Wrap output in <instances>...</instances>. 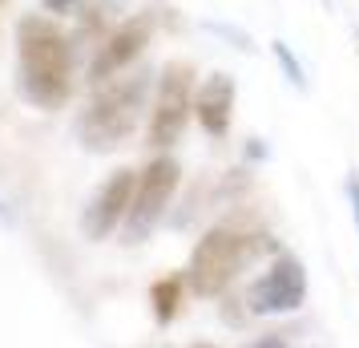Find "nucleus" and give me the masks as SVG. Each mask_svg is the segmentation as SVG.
<instances>
[{
	"mask_svg": "<svg viewBox=\"0 0 359 348\" xmlns=\"http://www.w3.org/2000/svg\"><path fill=\"white\" fill-rule=\"evenodd\" d=\"M77 85V41L61 20L25 13L17 20V89L41 114L65 110Z\"/></svg>",
	"mask_w": 359,
	"mask_h": 348,
	"instance_id": "1",
	"label": "nucleus"
},
{
	"mask_svg": "<svg viewBox=\"0 0 359 348\" xmlns=\"http://www.w3.org/2000/svg\"><path fill=\"white\" fill-rule=\"evenodd\" d=\"M154 77H158L154 69H130L114 82L97 85V94L85 101V110L73 122L81 150L114 154L126 146V138L142 126V117H149L146 101L154 98Z\"/></svg>",
	"mask_w": 359,
	"mask_h": 348,
	"instance_id": "2",
	"label": "nucleus"
},
{
	"mask_svg": "<svg viewBox=\"0 0 359 348\" xmlns=\"http://www.w3.org/2000/svg\"><path fill=\"white\" fill-rule=\"evenodd\" d=\"M262 247H275L266 231H250V227H238V223H214L190 251V264L182 271L186 288L202 299L222 296L230 283L243 276V267L262 255Z\"/></svg>",
	"mask_w": 359,
	"mask_h": 348,
	"instance_id": "3",
	"label": "nucleus"
},
{
	"mask_svg": "<svg viewBox=\"0 0 359 348\" xmlns=\"http://www.w3.org/2000/svg\"><path fill=\"white\" fill-rule=\"evenodd\" d=\"M194 89L198 73L194 61L174 57L158 69L154 77V98H149V117H146V146L154 154H165L182 142V134L194 117Z\"/></svg>",
	"mask_w": 359,
	"mask_h": 348,
	"instance_id": "4",
	"label": "nucleus"
},
{
	"mask_svg": "<svg viewBox=\"0 0 359 348\" xmlns=\"http://www.w3.org/2000/svg\"><path fill=\"white\" fill-rule=\"evenodd\" d=\"M182 186V162L174 154H154L142 170H137V191H133L130 215L121 223V243H146L154 227L162 223V215L170 211V202Z\"/></svg>",
	"mask_w": 359,
	"mask_h": 348,
	"instance_id": "5",
	"label": "nucleus"
},
{
	"mask_svg": "<svg viewBox=\"0 0 359 348\" xmlns=\"http://www.w3.org/2000/svg\"><path fill=\"white\" fill-rule=\"evenodd\" d=\"M311 280H307V267L294 251L278 247L271 255V264L262 267V276L250 288H246V308L255 316H291L307 304Z\"/></svg>",
	"mask_w": 359,
	"mask_h": 348,
	"instance_id": "6",
	"label": "nucleus"
},
{
	"mask_svg": "<svg viewBox=\"0 0 359 348\" xmlns=\"http://www.w3.org/2000/svg\"><path fill=\"white\" fill-rule=\"evenodd\" d=\"M149 41H154V17L149 13L121 17L105 33V41L93 49V57H89V69H85L89 85H105V82H114V77H121V73H130L133 61L149 49Z\"/></svg>",
	"mask_w": 359,
	"mask_h": 348,
	"instance_id": "7",
	"label": "nucleus"
},
{
	"mask_svg": "<svg viewBox=\"0 0 359 348\" xmlns=\"http://www.w3.org/2000/svg\"><path fill=\"white\" fill-rule=\"evenodd\" d=\"M133 191H137V170L133 166H117L105 174V183L89 195L81 211V235L89 243H105L114 231H121V223L130 215Z\"/></svg>",
	"mask_w": 359,
	"mask_h": 348,
	"instance_id": "8",
	"label": "nucleus"
},
{
	"mask_svg": "<svg viewBox=\"0 0 359 348\" xmlns=\"http://www.w3.org/2000/svg\"><path fill=\"white\" fill-rule=\"evenodd\" d=\"M234 101H238V85H234V73H226V69L210 73L194 89V122L210 142H222L230 134V126H234Z\"/></svg>",
	"mask_w": 359,
	"mask_h": 348,
	"instance_id": "9",
	"label": "nucleus"
},
{
	"mask_svg": "<svg viewBox=\"0 0 359 348\" xmlns=\"http://www.w3.org/2000/svg\"><path fill=\"white\" fill-rule=\"evenodd\" d=\"M186 276H162V280L149 283V312L158 324H174L182 312V304H186Z\"/></svg>",
	"mask_w": 359,
	"mask_h": 348,
	"instance_id": "10",
	"label": "nucleus"
},
{
	"mask_svg": "<svg viewBox=\"0 0 359 348\" xmlns=\"http://www.w3.org/2000/svg\"><path fill=\"white\" fill-rule=\"evenodd\" d=\"M271 53H275V61L278 65H283V73H291V82L299 85V89H303V65H299V61H294V53L287 49V45H283V41H275V45H271Z\"/></svg>",
	"mask_w": 359,
	"mask_h": 348,
	"instance_id": "11",
	"label": "nucleus"
},
{
	"mask_svg": "<svg viewBox=\"0 0 359 348\" xmlns=\"http://www.w3.org/2000/svg\"><path fill=\"white\" fill-rule=\"evenodd\" d=\"M347 202H351V223H355V235H359V170L347 174Z\"/></svg>",
	"mask_w": 359,
	"mask_h": 348,
	"instance_id": "12",
	"label": "nucleus"
},
{
	"mask_svg": "<svg viewBox=\"0 0 359 348\" xmlns=\"http://www.w3.org/2000/svg\"><path fill=\"white\" fill-rule=\"evenodd\" d=\"M85 0H41V8L53 13V17H69V13H77Z\"/></svg>",
	"mask_w": 359,
	"mask_h": 348,
	"instance_id": "13",
	"label": "nucleus"
},
{
	"mask_svg": "<svg viewBox=\"0 0 359 348\" xmlns=\"http://www.w3.org/2000/svg\"><path fill=\"white\" fill-rule=\"evenodd\" d=\"M255 348H291V344H287L283 336H262V340H259Z\"/></svg>",
	"mask_w": 359,
	"mask_h": 348,
	"instance_id": "14",
	"label": "nucleus"
},
{
	"mask_svg": "<svg viewBox=\"0 0 359 348\" xmlns=\"http://www.w3.org/2000/svg\"><path fill=\"white\" fill-rule=\"evenodd\" d=\"M190 348H214V344H190Z\"/></svg>",
	"mask_w": 359,
	"mask_h": 348,
	"instance_id": "15",
	"label": "nucleus"
},
{
	"mask_svg": "<svg viewBox=\"0 0 359 348\" xmlns=\"http://www.w3.org/2000/svg\"><path fill=\"white\" fill-rule=\"evenodd\" d=\"M0 4H4V0H0Z\"/></svg>",
	"mask_w": 359,
	"mask_h": 348,
	"instance_id": "16",
	"label": "nucleus"
},
{
	"mask_svg": "<svg viewBox=\"0 0 359 348\" xmlns=\"http://www.w3.org/2000/svg\"><path fill=\"white\" fill-rule=\"evenodd\" d=\"M355 37H359V33H355Z\"/></svg>",
	"mask_w": 359,
	"mask_h": 348,
	"instance_id": "17",
	"label": "nucleus"
}]
</instances>
